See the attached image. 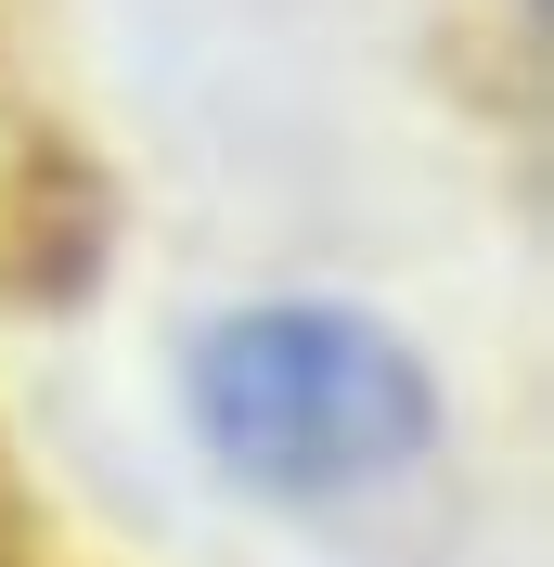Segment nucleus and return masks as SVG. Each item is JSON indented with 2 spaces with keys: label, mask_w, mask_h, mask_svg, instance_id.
Here are the masks:
<instances>
[{
  "label": "nucleus",
  "mask_w": 554,
  "mask_h": 567,
  "mask_svg": "<svg viewBox=\"0 0 554 567\" xmlns=\"http://www.w3.org/2000/svg\"><path fill=\"white\" fill-rule=\"evenodd\" d=\"M104 233H116V194L91 155H65V142H39V168H27V258H13V284L27 297H91V271H104Z\"/></svg>",
  "instance_id": "f03ea898"
},
{
  "label": "nucleus",
  "mask_w": 554,
  "mask_h": 567,
  "mask_svg": "<svg viewBox=\"0 0 554 567\" xmlns=\"http://www.w3.org/2000/svg\"><path fill=\"white\" fill-rule=\"evenodd\" d=\"M181 439L219 491L336 516L439 464L451 388L361 297H233L181 336Z\"/></svg>",
  "instance_id": "f257e3e1"
}]
</instances>
